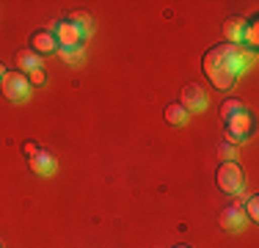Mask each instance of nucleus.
Returning a JSON list of instances; mask_svg holds the SVG:
<instances>
[{
	"label": "nucleus",
	"mask_w": 259,
	"mask_h": 248,
	"mask_svg": "<svg viewBox=\"0 0 259 248\" xmlns=\"http://www.w3.org/2000/svg\"><path fill=\"white\" fill-rule=\"evenodd\" d=\"M254 61H256L254 50H245L240 45H226L224 42V45H215L207 50L204 74L218 91H229L234 86V80L254 66Z\"/></svg>",
	"instance_id": "obj_1"
},
{
	"label": "nucleus",
	"mask_w": 259,
	"mask_h": 248,
	"mask_svg": "<svg viewBox=\"0 0 259 248\" xmlns=\"http://www.w3.org/2000/svg\"><path fill=\"white\" fill-rule=\"evenodd\" d=\"M251 130H254V116H251L248 108H243L240 113H234L229 121H224V135H226V144L237 146L243 141H248Z\"/></svg>",
	"instance_id": "obj_2"
},
{
	"label": "nucleus",
	"mask_w": 259,
	"mask_h": 248,
	"mask_svg": "<svg viewBox=\"0 0 259 248\" xmlns=\"http://www.w3.org/2000/svg\"><path fill=\"white\" fill-rule=\"evenodd\" d=\"M215 179H218V188L224 193H232V196L243 193V188H245V171L237 163H221Z\"/></svg>",
	"instance_id": "obj_3"
},
{
	"label": "nucleus",
	"mask_w": 259,
	"mask_h": 248,
	"mask_svg": "<svg viewBox=\"0 0 259 248\" xmlns=\"http://www.w3.org/2000/svg\"><path fill=\"white\" fill-rule=\"evenodd\" d=\"M0 89H3L6 99H11V102H25V99L30 97V89H33V86L28 83V74L6 72V77L0 80Z\"/></svg>",
	"instance_id": "obj_4"
},
{
	"label": "nucleus",
	"mask_w": 259,
	"mask_h": 248,
	"mask_svg": "<svg viewBox=\"0 0 259 248\" xmlns=\"http://www.w3.org/2000/svg\"><path fill=\"white\" fill-rule=\"evenodd\" d=\"M180 105H182L185 110H188V113H199V110H207V94H204V89H201V86H196V83L185 86Z\"/></svg>",
	"instance_id": "obj_5"
},
{
	"label": "nucleus",
	"mask_w": 259,
	"mask_h": 248,
	"mask_svg": "<svg viewBox=\"0 0 259 248\" xmlns=\"http://www.w3.org/2000/svg\"><path fill=\"white\" fill-rule=\"evenodd\" d=\"M221 226H224L226 232H240V229L248 226V218H245L243 207H240V204H229V207L221 213Z\"/></svg>",
	"instance_id": "obj_6"
},
{
	"label": "nucleus",
	"mask_w": 259,
	"mask_h": 248,
	"mask_svg": "<svg viewBox=\"0 0 259 248\" xmlns=\"http://www.w3.org/2000/svg\"><path fill=\"white\" fill-rule=\"evenodd\" d=\"M53 36H55V42H58V47H77L80 42H83V33H80L69 20H61Z\"/></svg>",
	"instance_id": "obj_7"
},
{
	"label": "nucleus",
	"mask_w": 259,
	"mask_h": 248,
	"mask_svg": "<svg viewBox=\"0 0 259 248\" xmlns=\"http://www.w3.org/2000/svg\"><path fill=\"white\" fill-rule=\"evenodd\" d=\"M245 25H248V20H243V17H229V20L224 22V39H226V45H240V47H243Z\"/></svg>",
	"instance_id": "obj_8"
},
{
	"label": "nucleus",
	"mask_w": 259,
	"mask_h": 248,
	"mask_svg": "<svg viewBox=\"0 0 259 248\" xmlns=\"http://www.w3.org/2000/svg\"><path fill=\"white\" fill-rule=\"evenodd\" d=\"M30 50H33L36 55L41 53H58V42H55L53 33H47V30H36L33 36H30Z\"/></svg>",
	"instance_id": "obj_9"
},
{
	"label": "nucleus",
	"mask_w": 259,
	"mask_h": 248,
	"mask_svg": "<svg viewBox=\"0 0 259 248\" xmlns=\"http://www.w3.org/2000/svg\"><path fill=\"white\" fill-rule=\"evenodd\" d=\"M28 163H30V169L39 174V177H53V174H55V157L50 152H45V149H41L39 154H33Z\"/></svg>",
	"instance_id": "obj_10"
},
{
	"label": "nucleus",
	"mask_w": 259,
	"mask_h": 248,
	"mask_svg": "<svg viewBox=\"0 0 259 248\" xmlns=\"http://www.w3.org/2000/svg\"><path fill=\"white\" fill-rule=\"evenodd\" d=\"M14 64H17V72L28 74V72L39 69V66H41V58L33 53V50H20V53L14 55Z\"/></svg>",
	"instance_id": "obj_11"
},
{
	"label": "nucleus",
	"mask_w": 259,
	"mask_h": 248,
	"mask_svg": "<svg viewBox=\"0 0 259 248\" xmlns=\"http://www.w3.org/2000/svg\"><path fill=\"white\" fill-rule=\"evenodd\" d=\"M188 119H190V113L182 108L180 102L165 105V121H168V124H174V127H182V124H188Z\"/></svg>",
	"instance_id": "obj_12"
},
{
	"label": "nucleus",
	"mask_w": 259,
	"mask_h": 248,
	"mask_svg": "<svg viewBox=\"0 0 259 248\" xmlns=\"http://www.w3.org/2000/svg\"><path fill=\"white\" fill-rule=\"evenodd\" d=\"M58 55H61L64 64L80 66V64H83V58H85V47L83 45H77V47H58Z\"/></svg>",
	"instance_id": "obj_13"
},
{
	"label": "nucleus",
	"mask_w": 259,
	"mask_h": 248,
	"mask_svg": "<svg viewBox=\"0 0 259 248\" xmlns=\"http://www.w3.org/2000/svg\"><path fill=\"white\" fill-rule=\"evenodd\" d=\"M66 20L75 25V28H77L83 36H89V33H91V28H94V20H91L89 14H83V11H72V14L66 17Z\"/></svg>",
	"instance_id": "obj_14"
},
{
	"label": "nucleus",
	"mask_w": 259,
	"mask_h": 248,
	"mask_svg": "<svg viewBox=\"0 0 259 248\" xmlns=\"http://www.w3.org/2000/svg\"><path fill=\"white\" fill-rule=\"evenodd\" d=\"M245 105L240 102V99H226L224 105H221V121H229L234 113H240V110H243Z\"/></svg>",
	"instance_id": "obj_15"
},
{
	"label": "nucleus",
	"mask_w": 259,
	"mask_h": 248,
	"mask_svg": "<svg viewBox=\"0 0 259 248\" xmlns=\"http://www.w3.org/2000/svg\"><path fill=\"white\" fill-rule=\"evenodd\" d=\"M243 213H245V218H248V223H254V221L259 218V198H256V196H248V198H245Z\"/></svg>",
	"instance_id": "obj_16"
},
{
	"label": "nucleus",
	"mask_w": 259,
	"mask_h": 248,
	"mask_svg": "<svg viewBox=\"0 0 259 248\" xmlns=\"http://www.w3.org/2000/svg\"><path fill=\"white\" fill-rule=\"evenodd\" d=\"M256 17L254 20H248V25H245V36H243V45H248V50H256Z\"/></svg>",
	"instance_id": "obj_17"
},
{
	"label": "nucleus",
	"mask_w": 259,
	"mask_h": 248,
	"mask_svg": "<svg viewBox=\"0 0 259 248\" xmlns=\"http://www.w3.org/2000/svg\"><path fill=\"white\" fill-rule=\"evenodd\" d=\"M221 157H224V163H234V160H237V146L221 144Z\"/></svg>",
	"instance_id": "obj_18"
},
{
	"label": "nucleus",
	"mask_w": 259,
	"mask_h": 248,
	"mask_svg": "<svg viewBox=\"0 0 259 248\" xmlns=\"http://www.w3.org/2000/svg\"><path fill=\"white\" fill-rule=\"evenodd\" d=\"M45 80H47V74H45V69H33V72H28V83L30 86H45Z\"/></svg>",
	"instance_id": "obj_19"
},
{
	"label": "nucleus",
	"mask_w": 259,
	"mask_h": 248,
	"mask_svg": "<svg viewBox=\"0 0 259 248\" xmlns=\"http://www.w3.org/2000/svg\"><path fill=\"white\" fill-rule=\"evenodd\" d=\"M22 152H25V157L30 160V157H33V154H39V152H41V149H39V146H36V144H33V141H25V144H22Z\"/></svg>",
	"instance_id": "obj_20"
},
{
	"label": "nucleus",
	"mask_w": 259,
	"mask_h": 248,
	"mask_svg": "<svg viewBox=\"0 0 259 248\" xmlns=\"http://www.w3.org/2000/svg\"><path fill=\"white\" fill-rule=\"evenodd\" d=\"M6 77V66H3V61H0V80Z\"/></svg>",
	"instance_id": "obj_21"
},
{
	"label": "nucleus",
	"mask_w": 259,
	"mask_h": 248,
	"mask_svg": "<svg viewBox=\"0 0 259 248\" xmlns=\"http://www.w3.org/2000/svg\"><path fill=\"white\" fill-rule=\"evenodd\" d=\"M174 248H188V245H174Z\"/></svg>",
	"instance_id": "obj_22"
}]
</instances>
